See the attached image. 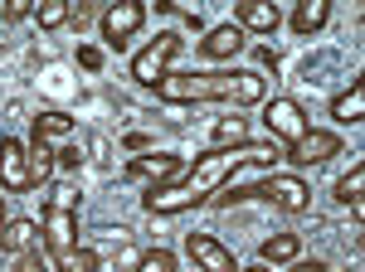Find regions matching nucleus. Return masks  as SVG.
<instances>
[{"mask_svg": "<svg viewBox=\"0 0 365 272\" xmlns=\"http://www.w3.org/2000/svg\"><path fill=\"white\" fill-rule=\"evenodd\" d=\"M141 20H146V5L141 0H117V5L103 10V39L113 49H127V39L141 29Z\"/></svg>", "mask_w": 365, "mask_h": 272, "instance_id": "0eeeda50", "label": "nucleus"}, {"mask_svg": "<svg viewBox=\"0 0 365 272\" xmlns=\"http://www.w3.org/2000/svg\"><path fill=\"white\" fill-rule=\"evenodd\" d=\"M0 185H5L10 194L34 190V175H29V151H25V141H15V136H5V141H0Z\"/></svg>", "mask_w": 365, "mask_h": 272, "instance_id": "6e6552de", "label": "nucleus"}, {"mask_svg": "<svg viewBox=\"0 0 365 272\" xmlns=\"http://www.w3.org/2000/svg\"><path fill=\"white\" fill-rule=\"evenodd\" d=\"M156 98L161 103H229L234 98V68H225V73H161Z\"/></svg>", "mask_w": 365, "mask_h": 272, "instance_id": "f03ea898", "label": "nucleus"}, {"mask_svg": "<svg viewBox=\"0 0 365 272\" xmlns=\"http://www.w3.org/2000/svg\"><path fill=\"white\" fill-rule=\"evenodd\" d=\"M44 248H49V258L58 253H68V248H78V214H73V194L68 190H54L49 194V209H44Z\"/></svg>", "mask_w": 365, "mask_h": 272, "instance_id": "7ed1b4c3", "label": "nucleus"}, {"mask_svg": "<svg viewBox=\"0 0 365 272\" xmlns=\"http://www.w3.org/2000/svg\"><path fill=\"white\" fill-rule=\"evenodd\" d=\"M78 63H83V68H103V54H98L93 44H83V49H78Z\"/></svg>", "mask_w": 365, "mask_h": 272, "instance_id": "cd10ccee", "label": "nucleus"}, {"mask_svg": "<svg viewBox=\"0 0 365 272\" xmlns=\"http://www.w3.org/2000/svg\"><path fill=\"white\" fill-rule=\"evenodd\" d=\"M39 244H44V229H39L34 219H10V224L0 229V248H5V253H15V258L39 253Z\"/></svg>", "mask_w": 365, "mask_h": 272, "instance_id": "4468645a", "label": "nucleus"}, {"mask_svg": "<svg viewBox=\"0 0 365 272\" xmlns=\"http://www.w3.org/2000/svg\"><path fill=\"white\" fill-rule=\"evenodd\" d=\"M253 199H273L287 214H307L312 209V190L302 185V175H282V170H268V175L253 185Z\"/></svg>", "mask_w": 365, "mask_h": 272, "instance_id": "39448f33", "label": "nucleus"}, {"mask_svg": "<svg viewBox=\"0 0 365 272\" xmlns=\"http://www.w3.org/2000/svg\"><path fill=\"white\" fill-rule=\"evenodd\" d=\"M15 272H49L44 263H39V253H25L20 263H15Z\"/></svg>", "mask_w": 365, "mask_h": 272, "instance_id": "c85d7f7f", "label": "nucleus"}, {"mask_svg": "<svg viewBox=\"0 0 365 272\" xmlns=\"http://www.w3.org/2000/svg\"><path fill=\"white\" fill-rule=\"evenodd\" d=\"M234 141H249V122L244 117H225L215 127V146H234Z\"/></svg>", "mask_w": 365, "mask_h": 272, "instance_id": "b1692460", "label": "nucleus"}, {"mask_svg": "<svg viewBox=\"0 0 365 272\" xmlns=\"http://www.w3.org/2000/svg\"><path fill=\"white\" fill-rule=\"evenodd\" d=\"M331 20V0H302L297 10H292V29L307 39V34H317V29Z\"/></svg>", "mask_w": 365, "mask_h": 272, "instance_id": "dca6fc26", "label": "nucleus"}, {"mask_svg": "<svg viewBox=\"0 0 365 272\" xmlns=\"http://www.w3.org/2000/svg\"><path fill=\"white\" fill-rule=\"evenodd\" d=\"M278 156H282L278 141H234V146H210V151H205V156H200V161L190 165L175 185L141 194V209H146V214H156V219L185 214V209L205 204V199L220 190L239 165H273Z\"/></svg>", "mask_w": 365, "mask_h": 272, "instance_id": "f257e3e1", "label": "nucleus"}, {"mask_svg": "<svg viewBox=\"0 0 365 272\" xmlns=\"http://www.w3.org/2000/svg\"><path fill=\"white\" fill-rule=\"evenodd\" d=\"M331 117H336V122H351V127L365 122V88H361V83H351L346 93L331 98Z\"/></svg>", "mask_w": 365, "mask_h": 272, "instance_id": "f3484780", "label": "nucleus"}, {"mask_svg": "<svg viewBox=\"0 0 365 272\" xmlns=\"http://www.w3.org/2000/svg\"><path fill=\"white\" fill-rule=\"evenodd\" d=\"M180 54V34L175 29H166V34H156L146 49H141L137 58H132V78L141 83V88H156V78L166 73V63Z\"/></svg>", "mask_w": 365, "mask_h": 272, "instance_id": "423d86ee", "label": "nucleus"}, {"mask_svg": "<svg viewBox=\"0 0 365 272\" xmlns=\"http://www.w3.org/2000/svg\"><path fill=\"white\" fill-rule=\"evenodd\" d=\"M73 132V117H68V112H39V117H34V136H44V141H49V136H68Z\"/></svg>", "mask_w": 365, "mask_h": 272, "instance_id": "4be33fe9", "label": "nucleus"}, {"mask_svg": "<svg viewBox=\"0 0 365 272\" xmlns=\"http://www.w3.org/2000/svg\"><path fill=\"white\" fill-rule=\"evenodd\" d=\"M68 15H73V5H68V0H39V5H34V20H39V29H58Z\"/></svg>", "mask_w": 365, "mask_h": 272, "instance_id": "412c9836", "label": "nucleus"}, {"mask_svg": "<svg viewBox=\"0 0 365 272\" xmlns=\"http://www.w3.org/2000/svg\"><path fill=\"white\" fill-rule=\"evenodd\" d=\"M239 272H268V268H263V263H253V268H239Z\"/></svg>", "mask_w": 365, "mask_h": 272, "instance_id": "7c9ffc66", "label": "nucleus"}, {"mask_svg": "<svg viewBox=\"0 0 365 272\" xmlns=\"http://www.w3.org/2000/svg\"><path fill=\"white\" fill-rule=\"evenodd\" d=\"M292 165H322V161H331V156H341V136L336 132H317L312 127L302 141H292L287 151H282Z\"/></svg>", "mask_w": 365, "mask_h": 272, "instance_id": "1a4fd4ad", "label": "nucleus"}, {"mask_svg": "<svg viewBox=\"0 0 365 272\" xmlns=\"http://www.w3.org/2000/svg\"><path fill=\"white\" fill-rule=\"evenodd\" d=\"M292 258H302L297 234H273V239H263V248H258V263H263V268H282V263H292Z\"/></svg>", "mask_w": 365, "mask_h": 272, "instance_id": "2eb2a0df", "label": "nucleus"}, {"mask_svg": "<svg viewBox=\"0 0 365 272\" xmlns=\"http://www.w3.org/2000/svg\"><path fill=\"white\" fill-rule=\"evenodd\" d=\"M244 44H249V34L234 25H215V29H205V39H200V54L205 58H234V54H244Z\"/></svg>", "mask_w": 365, "mask_h": 272, "instance_id": "ddd939ff", "label": "nucleus"}, {"mask_svg": "<svg viewBox=\"0 0 365 272\" xmlns=\"http://www.w3.org/2000/svg\"><path fill=\"white\" fill-rule=\"evenodd\" d=\"M132 272H175V253H170V248H151V253L137 258Z\"/></svg>", "mask_w": 365, "mask_h": 272, "instance_id": "5701e85b", "label": "nucleus"}, {"mask_svg": "<svg viewBox=\"0 0 365 272\" xmlns=\"http://www.w3.org/2000/svg\"><path fill=\"white\" fill-rule=\"evenodd\" d=\"M185 253L195 258L200 272H239V263H234V253H229L215 234H190L185 239Z\"/></svg>", "mask_w": 365, "mask_h": 272, "instance_id": "9d476101", "label": "nucleus"}, {"mask_svg": "<svg viewBox=\"0 0 365 272\" xmlns=\"http://www.w3.org/2000/svg\"><path fill=\"white\" fill-rule=\"evenodd\" d=\"M287 272H327V263H322V258H292Z\"/></svg>", "mask_w": 365, "mask_h": 272, "instance_id": "a878e982", "label": "nucleus"}, {"mask_svg": "<svg viewBox=\"0 0 365 272\" xmlns=\"http://www.w3.org/2000/svg\"><path fill=\"white\" fill-rule=\"evenodd\" d=\"M263 127H268V136L282 141V146H292V141H302V136L312 132L302 103H292V98H263Z\"/></svg>", "mask_w": 365, "mask_h": 272, "instance_id": "20e7f679", "label": "nucleus"}, {"mask_svg": "<svg viewBox=\"0 0 365 272\" xmlns=\"http://www.w3.org/2000/svg\"><path fill=\"white\" fill-rule=\"evenodd\" d=\"M5 224H10V219H5V194H0V229H5Z\"/></svg>", "mask_w": 365, "mask_h": 272, "instance_id": "c756f323", "label": "nucleus"}, {"mask_svg": "<svg viewBox=\"0 0 365 272\" xmlns=\"http://www.w3.org/2000/svg\"><path fill=\"white\" fill-rule=\"evenodd\" d=\"M25 151H29V175H34V185H39V180H49V175H54V165H58V156L49 151V141H44V136H34Z\"/></svg>", "mask_w": 365, "mask_h": 272, "instance_id": "6ab92c4d", "label": "nucleus"}, {"mask_svg": "<svg viewBox=\"0 0 365 272\" xmlns=\"http://www.w3.org/2000/svg\"><path fill=\"white\" fill-rule=\"evenodd\" d=\"M127 175H132V180H156L151 190H166L170 180L180 175V156H170V151H156V156H137V161L127 165Z\"/></svg>", "mask_w": 365, "mask_h": 272, "instance_id": "9b49d317", "label": "nucleus"}, {"mask_svg": "<svg viewBox=\"0 0 365 272\" xmlns=\"http://www.w3.org/2000/svg\"><path fill=\"white\" fill-rule=\"evenodd\" d=\"M361 190H365V165H351V170L336 180V199H341V204H351V214H356V219H365Z\"/></svg>", "mask_w": 365, "mask_h": 272, "instance_id": "a211bd4d", "label": "nucleus"}, {"mask_svg": "<svg viewBox=\"0 0 365 272\" xmlns=\"http://www.w3.org/2000/svg\"><path fill=\"white\" fill-rule=\"evenodd\" d=\"M54 272H98V253L93 248H68L54 258Z\"/></svg>", "mask_w": 365, "mask_h": 272, "instance_id": "aec40b11", "label": "nucleus"}, {"mask_svg": "<svg viewBox=\"0 0 365 272\" xmlns=\"http://www.w3.org/2000/svg\"><path fill=\"white\" fill-rule=\"evenodd\" d=\"M234 25L244 29V34H273L282 25V10L273 0H244L239 10H234Z\"/></svg>", "mask_w": 365, "mask_h": 272, "instance_id": "f8f14e48", "label": "nucleus"}, {"mask_svg": "<svg viewBox=\"0 0 365 272\" xmlns=\"http://www.w3.org/2000/svg\"><path fill=\"white\" fill-rule=\"evenodd\" d=\"M58 165H63V170H78V165H83V151H78V146H63V151H58Z\"/></svg>", "mask_w": 365, "mask_h": 272, "instance_id": "bb28decb", "label": "nucleus"}, {"mask_svg": "<svg viewBox=\"0 0 365 272\" xmlns=\"http://www.w3.org/2000/svg\"><path fill=\"white\" fill-rule=\"evenodd\" d=\"M0 15H5V20H25V15H34V5H29V0H10Z\"/></svg>", "mask_w": 365, "mask_h": 272, "instance_id": "393cba45", "label": "nucleus"}]
</instances>
